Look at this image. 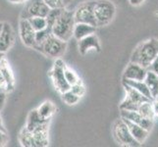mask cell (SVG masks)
Wrapping results in <instances>:
<instances>
[{
    "instance_id": "cell-39",
    "label": "cell",
    "mask_w": 158,
    "mask_h": 147,
    "mask_svg": "<svg viewBox=\"0 0 158 147\" xmlns=\"http://www.w3.org/2000/svg\"><path fill=\"white\" fill-rule=\"evenodd\" d=\"M4 29V22H0V35H1Z\"/></svg>"
},
{
    "instance_id": "cell-40",
    "label": "cell",
    "mask_w": 158,
    "mask_h": 147,
    "mask_svg": "<svg viewBox=\"0 0 158 147\" xmlns=\"http://www.w3.org/2000/svg\"><path fill=\"white\" fill-rule=\"evenodd\" d=\"M4 58V53H2V52H0V62L2 61V59Z\"/></svg>"
},
{
    "instance_id": "cell-12",
    "label": "cell",
    "mask_w": 158,
    "mask_h": 147,
    "mask_svg": "<svg viewBox=\"0 0 158 147\" xmlns=\"http://www.w3.org/2000/svg\"><path fill=\"white\" fill-rule=\"evenodd\" d=\"M121 118L129 120V121L139 125V126L145 129L146 130H148V132H150L152 128H153V120L144 118L143 115H140L138 111L121 110Z\"/></svg>"
},
{
    "instance_id": "cell-27",
    "label": "cell",
    "mask_w": 158,
    "mask_h": 147,
    "mask_svg": "<svg viewBox=\"0 0 158 147\" xmlns=\"http://www.w3.org/2000/svg\"><path fill=\"white\" fill-rule=\"evenodd\" d=\"M65 8H58V9H50L49 13L46 16V21H47V25L49 28L52 29V27L54 25V23L56 22V20L59 18V16L61 15V13L63 12V10Z\"/></svg>"
},
{
    "instance_id": "cell-15",
    "label": "cell",
    "mask_w": 158,
    "mask_h": 147,
    "mask_svg": "<svg viewBox=\"0 0 158 147\" xmlns=\"http://www.w3.org/2000/svg\"><path fill=\"white\" fill-rule=\"evenodd\" d=\"M124 121L126 122L127 124V126L130 129V132L131 133H132V135L134 137V138L138 141L139 143L140 144H143L145 142V140L148 139V135H149V133L148 130H146L145 129L143 128H141L140 126H139V125L137 124H135L133 122H131L129 121V120H126V119H124Z\"/></svg>"
},
{
    "instance_id": "cell-37",
    "label": "cell",
    "mask_w": 158,
    "mask_h": 147,
    "mask_svg": "<svg viewBox=\"0 0 158 147\" xmlns=\"http://www.w3.org/2000/svg\"><path fill=\"white\" fill-rule=\"evenodd\" d=\"M27 1H29V0H9V2L13 4H23L26 3Z\"/></svg>"
},
{
    "instance_id": "cell-26",
    "label": "cell",
    "mask_w": 158,
    "mask_h": 147,
    "mask_svg": "<svg viewBox=\"0 0 158 147\" xmlns=\"http://www.w3.org/2000/svg\"><path fill=\"white\" fill-rule=\"evenodd\" d=\"M64 75H65V79H66L67 83L70 84V86L79 83V81L81 80L78 74L76 73L73 69L69 68L67 65L65 66V69H64Z\"/></svg>"
},
{
    "instance_id": "cell-33",
    "label": "cell",
    "mask_w": 158,
    "mask_h": 147,
    "mask_svg": "<svg viewBox=\"0 0 158 147\" xmlns=\"http://www.w3.org/2000/svg\"><path fill=\"white\" fill-rule=\"evenodd\" d=\"M6 90H0V112L2 111V109L5 106V102H6Z\"/></svg>"
},
{
    "instance_id": "cell-22",
    "label": "cell",
    "mask_w": 158,
    "mask_h": 147,
    "mask_svg": "<svg viewBox=\"0 0 158 147\" xmlns=\"http://www.w3.org/2000/svg\"><path fill=\"white\" fill-rule=\"evenodd\" d=\"M152 101L153 100H148V101H144L143 103H141L138 108V112L140 115H143L144 118H148L154 121L155 114H154L153 103H152Z\"/></svg>"
},
{
    "instance_id": "cell-13",
    "label": "cell",
    "mask_w": 158,
    "mask_h": 147,
    "mask_svg": "<svg viewBox=\"0 0 158 147\" xmlns=\"http://www.w3.org/2000/svg\"><path fill=\"white\" fill-rule=\"evenodd\" d=\"M148 71V68L140 66L139 64L130 62L123 73V79L132 80H144Z\"/></svg>"
},
{
    "instance_id": "cell-8",
    "label": "cell",
    "mask_w": 158,
    "mask_h": 147,
    "mask_svg": "<svg viewBox=\"0 0 158 147\" xmlns=\"http://www.w3.org/2000/svg\"><path fill=\"white\" fill-rule=\"evenodd\" d=\"M94 3L92 1H85L81 3L74 11V18L76 23H85L94 27H97L94 16Z\"/></svg>"
},
{
    "instance_id": "cell-23",
    "label": "cell",
    "mask_w": 158,
    "mask_h": 147,
    "mask_svg": "<svg viewBox=\"0 0 158 147\" xmlns=\"http://www.w3.org/2000/svg\"><path fill=\"white\" fill-rule=\"evenodd\" d=\"M19 141L22 146L25 147H35V138L34 134L31 132L27 129L26 127L21 130L19 133Z\"/></svg>"
},
{
    "instance_id": "cell-42",
    "label": "cell",
    "mask_w": 158,
    "mask_h": 147,
    "mask_svg": "<svg viewBox=\"0 0 158 147\" xmlns=\"http://www.w3.org/2000/svg\"><path fill=\"white\" fill-rule=\"evenodd\" d=\"M155 99H158V96H157V97H156V98H155Z\"/></svg>"
},
{
    "instance_id": "cell-3",
    "label": "cell",
    "mask_w": 158,
    "mask_h": 147,
    "mask_svg": "<svg viewBox=\"0 0 158 147\" xmlns=\"http://www.w3.org/2000/svg\"><path fill=\"white\" fill-rule=\"evenodd\" d=\"M35 49L43 53L46 57L57 59L64 55L67 49V42L58 39L57 36L50 35L48 39L40 45H36Z\"/></svg>"
},
{
    "instance_id": "cell-10",
    "label": "cell",
    "mask_w": 158,
    "mask_h": 147,
    "mask_svg": "<svg viewBox=\"0 0 158 147\" xmlns=\"http://www.w3.org/2000/svg\"><path fill=\"white\" fill-rule=\"evenodd\" d=\"M78 49L81 55H88L89 53H98L101 50L99 39L95 34L90 35L78 40Z\"/></svg>"
},
{
    "instance_id": "cell-1",
    "label": "cell",
    "mask_w": 158,
    "mask_h": 147,
    "mask_svg": "<svg viewBox=\"0 0 158 147\" xmlns=\"http://www.w3.org/2000/svg\"><path fill=\"white\" fill-rule=\"evenodd\" d=\"M158 55V39L151 37L146 39L135 48L132 55L131 62L139 64L140 66L148 68L151 62Z\"/></svg>"
},
{
    "instance_id": "cell-9",
    "label": "cell",
    "mask_w": 158,
    "mask_h": 147,
    "mask_svg": "<svg viewBox=\"0 0 158 147\" xmlns=\"http://www.w3.org/2000/svg\"><path fill=\"white\" fill-rule=\"evenodd\" d=\"M35 35L36 31L32 28L30 21L28 19L22 18L19 22V35L23 44L28 47L35 48L36 44Z\"/></svg>"
},
{
    "instance_id": "cell-14",
    "label": "cell",
    "mask_w": 158,
    "mask_h": 147,
    "mask_svg": "<svg viewBox=\"0 0 158 147\" xmlns=\"http://www.w3.org/2000/svg\"><path fill=\"white\" fill-rule=\"evenodd\" d=\"M15 40V35L12 26L4 22V29L0 35V52L5 53L12 47Z\"/></svg>"
},
{
    "instance_id": "cell-32",
    "label": "cell",
    "mask_w": 158,
    "mask_h": 147,
    "mask_svg": "<svg viewBox=\"0 0 158 147\" xmlns=\"http://www.w3.org/2000/svg\"><path fill=\"white\" fill-rule=\"evenodd\" d=\"M148 70H149V71H151V72H153V73L158 75V55L156 56V58L153 60V61L151 62V64L148 66Z\"/></svg>"
},
{
    "instance_id": "cell-18",
    "label": "cell",
    "mask_w": 158,
    "mask_h": 147,
    "mask_svg": "<svg viewBox=\"0 0 158 147\" xmlns=\"http://www.w3.org/2000/svg\"><path fill=\"white\" fill-rule=\"evenodd\" d=\"M50 120H44L42 119L37 110H32L30 112L28 120H27V124H26V128L28 129L30 132H34V130L37 128H40L42 125H45L49 123Z\"/></svg>"
},
{
    "instance_id": "cell-31",
    "label": "cell",
    "mask_w": 158,
    "mask_h": 147,
    "mask_svg": "<svg viewBox=\"0 0 158 147\" xmlns=\"http://www.w3.org/2000/svg\"><path fill=\"white\" fill-rule=\"evenodd\" d=\"M9 141V137L7 134V132L0 130V147L6 146Z\"/></svg>"
},
{
    "instance_id": "cell-38",
    "label": "cell",
    "mask_w": 158,
    "mask_h": 147,
    "mask_svg": "<svg viewBox=\"0 0 158 147\" xmlns=\"http://www.w3.org/2000/svg\"><path fill=\"white\" fill-rule=\"evenodd\" d=\"M0 130H3V132H7L6 129H5L4 125H3V121H2V118L0 116Z\"/></svg>"
},
{
    "instance_id": "cell-16",
    "label": "cell",
    "mask_w": 158,
    "mask_h": 147,
    "mask_svg": "<svg viewBox=\"0 0 158 147\" xmlns=\"http://www.w3.org/2000/svg\"><path fill=\"white\" fill-rule=\"evenodd\" d=\"M96 28L89 24L85 23H76L74 28V37L77 40H80L84 37H86L96 32Z\"/></svg>"
},
{
    "instance_id": "cell-28",
    "label": "cell",
    "mask_w": 158,
    "mask_h": 147,
    "mask_svg": "<svg viewBox=\"0 0 158 147\" xmlns=\"http://www.w3.org/2000/svg\"><path fill=\"white\" fill-rule=\"evenodd\" d=\"M50 35H52V30H51V28H49V27H47V28L44 29V30L36 31V35H35L36 44H35V46L40 45V44H41V43L44 42L48 39V36H49Z\"/></svg>"
},
{
    "instance_id": "cell-25",
    "label": "cell",
    "mask_w": 158,
    "mask_h": 147,
    "mask_svg": "<svg viewBox=\"0 0 158 147\" xmlns=\"http://www.w3.org/2000/svg\"><path fill=\"white\" fill-rule=\"evenodd\" d=\"M28 20L30 21L31 25L32 26V28L35 30V31L44 30V29H46L47 27H48L46 18H43V17H31V18H29Z\"/></svg>"
},
{
    "instance_id": "cell-24",
    "label": "cell",
    "mask_w": 158,
    "mask_h": 147,
    "mask_svg": "<svg viewBox=\"0 0 158 147\" xmlns=\"http://www.w3.org/2000/svg\"><path fill=\"white\" fill-rule=\"evenodd\" d=\"M61 99L68 106H74L80 102L81 97L78 96L77 94H75L71 89H68L65 92H63V93H61Z\"/></svg>"
},
{
    "instance_id": "cell-20",
    "label": "cell",
    "mask_w": 158,
    "mask_h": 147,
    "mask_svg": "<svg viewBox=\"0 0 158 147\" xmlns=\"http://www.w3.org/2000/svg\"><path fill=\"white\" fill-rule=\"evenodd\" d=\"M40 116L44 120H50L51 117L56 113V106L50 100H46L36 109Z\"/></svg>"
},
{
    "instance_id": "cell-41",
    "label": "cell",
    "mask_w": 158,
    "mask_h": 147,
    "mask_svg": "<svg viewBox=\"0 0 158 147\" xmlns=\"http://www.w3.org/2000/svg\"><path fill=\"white\" fill-rule=\"evenodd\" d=\"M71 1H72V0H64V2H65V4H66V5H67V4H69Z\"/></svg>"
},
{
    "instance_id": "cell-19",
    "label": "cell",
    "mask_w": 158,
    "mask_h": 147,
    "mask_svg": "<svg viewBox=\"0 0 158 147\" xmlns=\"http://www.w3.org/2000/svg\"><path fill=\"white\" fill-rule=\"evenodd\" d=\"M123 83L129 84L130 86H132V88H134L135 89H137L141 94H143L146 98H148L149 100H154L153 97L151 95V92L148 88V86L146 85L144 80H132L123 79Z\"/></svg>"
},
{
    "instance_id": "cell-4",
    "label": "cell",
    "mask_w": 158,
    "mask_h": 147,
    "mask_svg": "<svg viewBox=\"0 0 158 147\" xmlns=\"http://www.w3.org/2000/svg\"><path fill=\"white\" fill-rule=\"evenodd\" d=\"M116 15V7L110 0H95L94 16L97 27H104L111 23Z\"/></svg>"
},
{
    "instance_id": "cell-2",
    "label": "cell",
    "mask_w": 158,
    "mask_h": 147,
    "mask_svg": "<svg viewBox=\"0 0 158 147\" xmlns=\"http://www.w3.org/2000/svg\"><path fill=\"white\" fill-rule=\"evenodd\" d=\"M75 25L76 21L74 18V11H70L65 8L52 27V35L67 42L74 37Z\"/></svg>"
},
{
    "instance_id": "cell-30",
    "label": "cell",
    "mask_w": 158,
    "mask_h": 147,
    "mask_svg": "<svg viewBox=\"0 0 158 147\" xmlns=\"http://www.w3.org/2000/svg\"><path fill=\"white\" fill-rule=\"evenodd\" d=\"M50 9H58V8H65L66 4H65L64 0H43Z\"/></svg>"
},
{
    "instance_id": "cell-36",
    "label": "cell",
    "mask_w": 158,
    "mask_h": 147,
    "mask_svg": "<svg viewBox=\"0 0 158 147\" xmlns=\"http://www.w3.org/2000/svg\"><path fill=\"white\" fill-rule=\"evenodd\" d=\"M153 103V109H154V114H155V118H158V99H154L152 101Z\"/></svg>"
},
{
    "instance_id": "cell-35",
    "label": "cell",
    "mask_w": 158,
    "mask_h": 147,
    "mask_svg": "<svg viewBox=\"0 0 158 147\" xmlns=\"http://www.w3.org/2000/svg\"><path fill=\"white\" fill-rule=\"evenodd\" d=\"M144 1L145 0H129V2L132 6H139V5H141Z\"/></svg>"
},
{
    "instance_id": "cell-5",
    "label": "cell",
    "mask_w": 158,
    "mask_h": 147,
    "mask_svg": "<svg viewBox=\"0 0 158 147\" xmlns=\"http://www.w3.org/2000/svg\"><path fill=\"white\" fill-rule=\"evenodd\" d=\"M112 133L114 139L116 140V142L119 145L128 146V147H135V146L141 145L134 138L123 118H120L114 122L112 127Z\"/></svg>"
},
{
    "instance_id": "cell-21",
    "label": "cell",
    "mask_w": 158,
    "mask_h": 147,
    "mask_svg": "<svg viewBox=\"0 0 158 147\" xmlns=\"http://www.w3.org/2000/svg\"><path fill=\"white\" fill-rule=\"evenodd\" d=\"M144 83L148 86L153 99H155L158 96V75L148 70L144 79Z\"/></svg>"
},
{
    "instance_id": "cell-7",
    "label": "cell",
    "mask_w": 158,
    "mask_h": 147,
    "mask_svg": "<svg viewBox=\"0 0 158 147\" xmlns=\"http://www.w3.org/2000/svg\"><path fill=\"white\" fill-rule=\"evenodd\" d=\"M65 66H66V64L64 63L63 60L61 58H57L55 59L53 67L49 72V77L51 78L54 88L60 93H63V92L70 89L71 88L70 84L67 83L66 79H65V75H64Z\"/></svg>"
},
{
    "instance_id": "cell-34",
    "label": "cell",
    "mask_w": 158,
    "mask_h": 147,
    "mask_svg": "<svg viewBox=\"0 0 158 147\" xmlns=\"http://www.w3.org/2000/svg\"><path fill=\"white\" fill-rule=\"evenodd\" d=\"M0 89L7 91V84H6V80L4 79L3 74L1 73V71H0Z\"/></svg>"
},
{
    "instance_id": "cell-17",
    "label": "cell",
    "mask_w": 158,
    "mask_h": 147,
    "mask_svg": "<svg viewBox=\"0 0 158 147\" xmlns=\"http://www.w3.org/2000/svg\"><path fill=\"white\" fill-rule=\"evenodd\" d=\"M0 71L4 76V79L6 80L7 84V92L12 91L15 86V77L13 74V71L11 69L8 61L5 58L2 59V61L0 62Z\"/></svg>"
},
{
    "instance_id": "cell-6",
    "label": "cell",
    "mask_w": 158,
    "mask_h": 147,
    "mask_svg": "<svg viewBox=\"0 0 158 147\" xmlns=\"http://www.w3.org/2000/svg\"><path fill=\"white\" fill-rule=\"evenodd\" d=\"M122 84L125 92H126V95H125V98L121 102V104H120V110L138 111V108L141 103L149 100L148 98H146L143 94H141L139 91L135 89L132 86L123 83V81Z\"/></svg>"
},
{
    "instance_id": "cell-29",
    "label": "cell",
    "mask_w": 158,
    "mask_h": 147,
    "mask_svg": "<svg viewBox=\"0 0 158 147\" xmlns=\"http://www.w3.org/2000/svg\"><path fill=\"white\" fill-rule=\"evenodd\" d=\"M70 89L72 90L75 94H77L78 96H80L81 98L85 94V84H83V81H81V80H80L79 83L75 84L73 85H71Z\"/></svg>"
},
{
    "instance_id": "cell-11",
    "label": "cell",
    "mask_w": 158,
    "mask_h": 147,
    "mask_svg": "<svg viewBox=\"0 0 158 147\" xmlns=\"http://www.w3.org/2000/svg\"><path fill=\"white\" fill-rule=\"evenodd\" d=\"M50 11V8L45 4L43 0H34L29 4V6L26 9L25 16L22 18L29 19L31 17H43L46 18Z\"/></svg>"
}]
</instances>
